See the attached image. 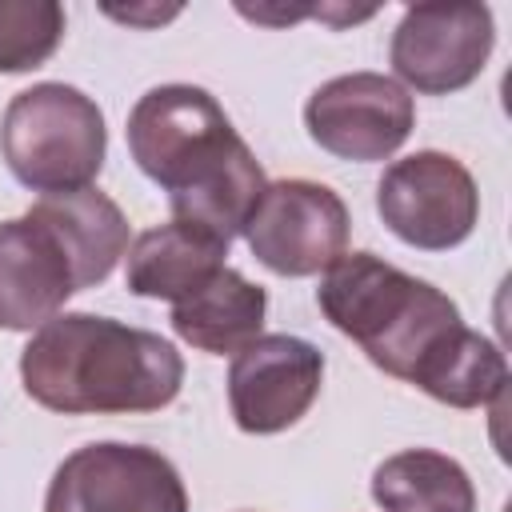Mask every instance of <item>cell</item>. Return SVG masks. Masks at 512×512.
Here are the masks:
<instances>
[{
	"label": "cell",
	"instance_id": "1",
	"mask_svg": "<svg viewBox=\"0 0 512 512\" xmlns=\"http://www.w3.org/2000/svg\"><path fill=\"white\" fill-rule=\"evenodd\" d=\"M124 136L140 172L168 192L180 224L204 228L224 244L244 236L268 180L212 92L196 84L148 88L132 104Z\"/></svg>",
	"mask_w": 512,
	"mask_h": 512
},
{
	"label": "cell",
	"instance_id": "2",
	"mask_svg": "<svg viewBox=\"0 0 512 512\" xmlns=\"http://www.w3.org/2000/svg\"><path fill=\"white\" fill-rule=\"evenodd\" d=\"M20 380L40 408L64 416L160 412L180 396L184 356L148 328L60 312L24 344Z\"/></svg>",
	"mask_w": 512,
	"mask_h": 512
},
{
	"label": "cell",
	"instance_id": "3",
	"mask_svg": "<svg viewBox=\"0 0 512 512\" xmlns=\"http://www.w3.org/2000/svg\"><path fill=\"white\" fill-rule=\"evenodd\" d=\"M316 304L328 324L356 340L380 372L408 384H416L464 328L452 296L380 260L376 252H344L324 272Z\"/></svg>",
	"mask_w": 512,
	"mask_h": 512
},
{
	"label": "cell",
	"instance_id": "4",
	"mask_svg": "<svg viewBox=\"0 0 512 512\" xmlns=\"http://www.w3.org/2000/svg\"><path fill=\"white\" fill-rule=\"evenodd\" d=\"M108 128L96 100L72 84L44 80L16 92L0 120V156L32 192L92 188L104 168Z\"/></svg>",
	"mask_w": 512,
	"mask_h": 512
},
{
	"label": "cell",
	"instance_id": "5",
	"mask_svg": "<svg viewBox=\"0 0 512 512\" xmlns=\"http://www.w3.org/2000/svg\"><path fill=\"white\" fill-rule=\"evenodd\" d=\"M44 512H188V488L164 452L100 440L60 460Z\"/></svg>",
	"mask_w": 512,
	"mask_h": 512
},
{
	"label": "cell",
	"instance_id": "6",
	"mask_svg": "<svg viewBox=\"0 0 512 512\" xmlns=\"http://www.w3.org/2000/svg\"><path fill=\"white\" fill-rule=\"evenodd\" d=\"M376 212L388 232L424 252L464 244L480 220V192L472 172L436 148L392 160L376 184Z\"/></svg>",
	"mask_w": 512,
	"mask_h": 512
},
{
	"label": "cell",
	"instance_id": "7",
	"mask_svg": "<svg viewBox=\"0 0 512 512\" xmlns=\"http://www.w3.org/2000/svg\"><path fill=\"white\" fill-rule=\"evenodd\" d=\"M348 204L316 180H276L256 200L244 240L252 256L276 276L328 272L348 248Z\"/></svg>",
	"mask_w": 512,
	"mask_h": 512
},
{
	"label": "cell",
	"instance_id": "8",
	"mask_svg": "<svg viewBox=\"0 0 512 512\" xmlns=\"http://www.w3.org/2000/svg\"><path fill=\"white\" fill-rule=\"evenodd\" d=\"M492 44L496 24L488 4H412L392 32L388 60L408 88L448 96L484 72Z\"/></svg>",
	"mask_w": 512,
	"mask_h": 512
},
{
	"label": "cell",
	"instance_id": "9",
	"mask_svg": "<svg viewBox=\"0 0 512 512\" xmlns=\"http://www.w3.org/2000/svg\"><path fill=\"white\" fill-rule=\"evenodd\" d=\"M308 136L356 164L388 160L416 128V104L408 88L384 72H348L324 80L304 104Z\"/></svg>",
	"mask_w": 512,
	"mask_h": 512
},
{
	"label": "cell",
	"instance_id": "10",
	"mask_svg": "<svg viewBox=\"0 0 512 512\" xmlns=\"http://www.w3.org/2000/svg\"><path fill=\"white\" fill-rule=\"evenodd\" d=\"M324 352L300 336L268 332L232 356L228 408L240 432L272 436L292 428L320 396Z\"/></svg>",
	"mask_w": 512,
	"mask_h": 512
},
{
	"label": "cell",
	"instance_id": "11",
	"mask_svg": "<svg viewBox=\"0 0 512 512\" xmlns=\"http://www.w3.org/2000/svg\"><path fill=\"white\" fill-rule=\"evenodd\" d=\"M72 292L84 284L60 236L32 212L0 220V328L32 332L60 316Z\"/></svg>",
	"mask_w": 512,
	"mask_h": 512
},
{
	"label": "cell",
	"instance_id": "12",
	"mask_svg": "<svg viewBox=\"0 0 512 512\" xmlns=\"http://www.w3.org/2000/svg\"><path fill=\"white\" fill-rule=\"evenodd\" d=\"M124 256H128V264H124L128 292L176 304V300L192 296L196 288H204L224 268L228 244L208 236L204 228L172 220V224L140 232Z\"/></svg>",
	"mask_w": 512,
	"mask_h": 512
},
{
	"label": "cell",
	"instance_id": "13",
	"mask_svg": "<svg viewBox=\"0 0 512 512\" xmlns=\"http://www.w3.org/2000/svg\"><path fill=\"white\" fill-rule=\"evenodd\" d=\"M264 316H268V292L228 264L204 288L172 304L176 336L212 356H236L240 348H248L260 336Z\"/></svg>",
	"mask_w": 512,
	"mask_h": 512
},
{
	"label": "cell",
	"instance_id": "14",
	"mask_svg": "<svg viewBox=\"0 0 512 512\" xmlns=\"http://www.w3.org/2000/svg\"><path fill=\"white\" fill-rule=\"evenodd\" d=\"M28 212L60 236V244L76 260L84 288L104 284L112 276V268L120 264V256L128 252V220H124L120 204L112 196H104L100 188L40 196Z\"/></svg>",
	"mask_w": 512,
	"mask_h": 512
},
{
	"label": "cell",
	"instance_id": "15",
	"mask_svg": "<svg viewBox=\"0 0 512 512\" xmlns=\"http://www.w3.org/2000/svg\"><path fill=\"white\" fill-rule=\"evenodd\" d=\"M372 500L384 512H476L464 464L436 448H404L376 464Z\"/></svg>",
	"mask_w": 512,
	"mask_h": 512
},
{
	"label": "cell",
	"instance_id": "16",
	"mask_svg": "<svg viewBox=\"0 0 512 512\" xmlns=\"http://www.w3.org/2000/svg\"><path fill=\"white\" fill-rule=\"evenodd\" d=\"M504 384H508L504 352L488 336L472 332L468 324L448 340V348L416 380L424 396L448 408H484L504 396Z\"/></svg>",
	"mask_w": 512,
	"mask_h": 512
},
{
	"label": "cell",
	"instance_id": "17",
	"mask_svg": "<svg viewBox=\"0 0 512 512\" xmlns=\"http://www.w3.org/2000/svg\"><path fill=\"white\" fill-rule=\"evenodd\" d=\"M64 40V8L56 0H0V72H32L52 60Z\"/></svg>",
	"mask_w": 512,
	"mask_h": 512
},
{
	"label": "cell",
	"instance_id": "18",
	"mask_svg": "<svg viewBox=\"0 0 512 512\" xmlns=\"http://www.w3.org/2000/svg\"><path fill=\"white\" fill-rule=\"evenodd\" d=\"M104 12L116 16V20H128V24H160V20L176 16L180 8H152V12H136V8H128V12H120V8H104Z\"/></svg>",
	"mask_w": 512,
	"mask_h": 512
}]
</instances>
